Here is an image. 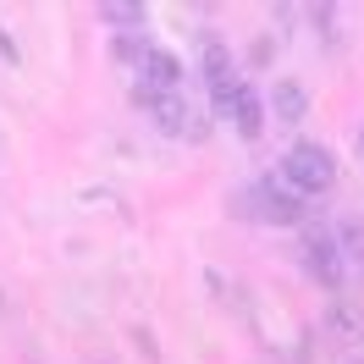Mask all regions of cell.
Segmentation results:
<instances>
[{
    "label": "cell",
    "mask_w": 364,
    "mask_h": 364,
    "mask_svg": "<svg viewBox=\"0 0 364 364\" xmlns=\"http://www.w3.org/2000/svg\"><path fill=\"white\" fill-rule=\"evenodd\" d=\"M331 232H337V249H342V259H348V271L364 265V221H342V227H331Z\"/></svg>",
    "instance_id": "cell-8"
},
{
    "label": "cell",
    "mask_w": 364,
    "mask_h": 364,
    "mask_svg": "<svg viewBox=\"0 0 364 364\" xmlns=\"http://www.w3.org/2000/svg\"><path fill=\"white\" fill-rule=\"evenodd\" d=\"M249 205L259 210V221H276V227H293V221H304V199H298V193H293V188H287L282 177L254 182Z\"/></svg>",
    "instance_id": "cell-4"
},
{
    "label": "cell",
    "mask_w": 364,
    "mask_h": 364,
    "mask_svg": "<svg viewBox=\"0 0 364 364\" xmlns=\"http://www.w3.org/2000/svg\"><path fill=\"white\" fill-rule=\"evenodd\" d=\"M298 254H304V271L315 276L320 287H342L348 259H342L337 232H331V227H304V243H298Z\"/></svg>",
    "instance_id": "cell-2"
},
{
    "label": "cell",
    "mask_w": 364,
    "mask_h": 364,
    "mask_svg": "<svg viewBox=\"0 0 364 364\" xmlns=\"http://www.w3.org/2000/svg\"><path fill=\"white\" fill-rule=\"evenodd\" d=\"M331 326H337L348 342L364 337V315H353V304H331Z\"/></svg>",
    "instance_id": "cell-9"
},
{
    "label": "cell",
    "mask_w": 364,
    "mask_h": 364,
    "mask_svg": "<svg viewBox=\"0 0 364 364\" xmlns=\"http://www.w3.org/2000/svg\"><path fill=\"white\" fill-rule=\"evenodd\" d=\"M111 23H144V6H105Z\"/></svg>",
    "instance_id": "cell-10"
},
{
    "label": "cell",
    "mask_w": 364,
    "mask_h": 364,
    "mask_svg": "<svg viewBox=\"0 0 364 364\" xmlns=\"http://www.w3.org/2000/svg\"><path fill=\"white\" fill-rule=\"evenodd\" d=\"M232 122H237V133L243 138H259V127H265V111H259V94L254 89H243V83H237V94H232Z\"/></svg>",
    "instance_id": "cell-7"
},
{
    "label": "cell",
    "mask_w": 364,
    "mask_h": 364,
    "mask_svg": "<svg viewBox=\"0 0 364 364\" xmlns=\"http://www.w3.org/2000/svg\"><path fill=\"white\" fill-rule=\"evenodd\" d=\"M304 111H309V100H304V89H298L293 77L271 83V116L282 122V127H298V122H304Z\"/></svg>",
    "instance_id": "cell-5"
},
{
    "label": "cell",
    "mask_w": 364,
    "mask_h": 364,
    "mask_svg": "<svg viewBox=\"0 0 364 364\" xmlns=\"http://www.w3.org/2000/svg\"><path fill=\"white\" fill-rule=\"evenodd\" d=\"M138 83H144V100L182 94V61L160 45H138Z\"/></svg>",
    "instance_id": "cell-3"
},
{
    "label": "cell",
    "mask_w": 364,
    "mask_h": 364,
    "mask_svg": "<svg viewBox=\"0 0 364 364\" xmlns=\"http://www.w3.org/2000/svg\"><path fill=\"white\" fill-rule=\"evenodd\" d=\"M276 177L287 182L298 199H320V193H331V188H337V160H331V149H326V144L298 138L293 149L282 155V171H276Z\"/></svg>",
    "instance_id": "cell-1"
},
{
    "label": "cell",
    "mask_w": 364,
    "mask_h": 364,
    "mask_svg": "<svg viewBox=\"0 0 364 364\" xmlns=\"http://www.w3.org/2000/svg\"><path fill=\"white\" fill-rule=\"evenodd\" d=\"M144 105H149V116H155L160 122V133H188V122H193V111H188V100H182V94H160V100H144Z\"/></svg>",
    "instance_id": "cell-6"
}]
</instances>
